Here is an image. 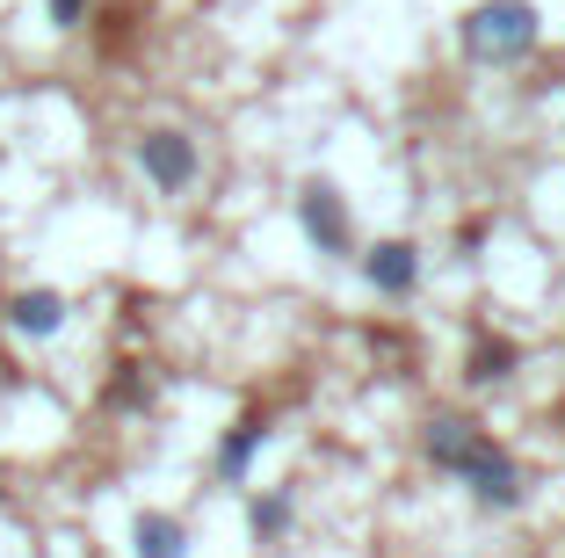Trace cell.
<instances>
[{
	"label": "cell",
	"mask_w": 565,
	"mask_h": 558,
	"mask_svg": "<svg viewBox=\"0 0 565 558\" xmlns=\"http://www.w3.org/2000/svg\"><path fill=\"white\" fill-rule=\"evenodd\" d=\"M536 36H544L536 0H479V8H465V22H457V44H465L471 66H515V59L536 51Z\"/></svg>",
	"instance_id": "obj_1"
},
{
	"label": "cell",
	"mask_w": 565,
	"mask_h": 558,
	"mask_svg": "<svg viewBox=\"0 0 565 558\" xmlns=\"http://www.w3.org/2000/svg\"><path fill=\"white\" fill-rule=\"evenodd\" d=\"M138 175L160 189V197H182L189 181H196V167H203V152H196V138L189 131H174V124H152V131H138Z\"/></svg>",
	"instance_id": "obj_2"
},
{
	"label": "cell",
	"mask_w": 565,
	"mask_h": 558,
	"mask_svg": "<svg viewBox=\"0 0 565 558\" xmlns=\"http://www.w3.org/2000/svg\"><path fill=\"white\" fill-rule=\"evenodd\" d=\"M457 478L471 486V501H479V508H522V464L508 457L493 435H479V450L465 457V472H457Z\"/></svg>",
	"instance_id": "obj_3"
},
{
	"label": "cell",
	"mask_w": 565,
	"mask_h": 558,
	"mask_svg": "<svg viewBox=\"0 0 565 558\" xmlns=\"http://www.w3.org/2000/svg\"><path fill=\"white\" fill-rule=\"evenodd\" d=\"M298 225H305V240H312L319 254H349V246H355L349 203H341L333 181H305V189H298Z\"/></svg>",
	"instance_id": "obj_4"
},
{
	"label": "cell",
	"mask_w": 565,
	"mask_h": 558,
	"mask_svg": "<svg viewBox=\"0 0 565 558\" xmlns=\"http://www.w3.org/2000/svg\"><path fill=\"white\" fill-rule=\"evenodd\" d=\"M66 319H73V305L58 291H15L0 305V327L22 334V341H51V334H66Z\"/></svg>",
	"instance_id": "obj_5"
},
{
	"label": "cell",
	"mask_w": 565,
	"mask_h": 558,
	"mask_svg": "<svg viewBox=\"0 0 565 558\" xmlns=\"http://www.w3.org/2000/svg\"><path fill=\"white\" fill-rule=\"evenodd\" d=\"M363 276H370V291H384V297H414V283H420V246L414 240H377L363 254Z\"/></svg>",
	"instance_id": "obj_6"
},
{
	"label": "cell",
	"mask_w": 565,
	"mask_h": 558,
	"mask_svg": "<svg viewBox=\"0 0 565 558\" xmlns=\"http://www.w3.org/2000/svg\"><path fill=\"white\" fill-rule=\"evenodd\" d=\"M479 435H486V428L471 421V413H435L428 435H420V450H428L435 472H465V457L479 450Z\"/></svg>",
	"instance_id": "obj_7"
},
{
	"label": "cell",
	"mask_w": 565,
	"mask_h": 558,
	"mask_svg": "<svg viewBox=\"0 0 565 558\" xmlns=\"http://www.w3.org/2000/svg\"><path fill=\"white\" fill-rule=\"evenodd\" d=\"M268 413H239L233 428H225V443H217V478H247V464L268 450Z\"/></svg>",
	"instance_id": "obj_8"
},
{
	"label": "cell",
	"mask_w": 565,
	"mask_h": 558,
	"mask_svg": "<svg viewBox=\"0 0 565 558\" xmlns=\"http://www.w3.org/2000/svg\"><path fill=\"white\" fill-rule=\"evenodd\" d=\"M131 551H138V558H189V529L174 523V515L146 508V515L131 523Z\"/></svg>",
	"instance_id": "obj_9"
},
{
	"label": "cell",
	"mask_w": 565,
	"mask_h": 558,
	"mask_svg": "<svg viewBox=\"0 0 565 558\" xmlns=\"http://www.w3.org/2000/svg\"><path fill=\"white\" fill-rule=\"evenodd\" d=\"M515 341H493V334H479V341H471V370H465V378L471 385H508V378H515Z\"/></svg>",
	"instance_id": "obj_10"
},
{
	"label": "cell",
	"mask_w": 565,
	"mask_h": 558,
	"mask_svg": "<svg viewBox=\"0 0 565 558\" xmlns=\"http://www.w3.org/2000/svg\"><path fill=\"white\" fill-rule=\"evenodd\" d=\"M290 515H298V501H290V493H262V501H254L247 508V529H254V544H276L282 529H290Z\"/></svg>",
	"instance_id": "obj_11"
},
{
	"label": "cell",
	"mask_w": 565,
	"mask_h": 558,
	"mask_svg": "<svg viewBox=\"0 0 565 558\" xmlns=\"http://www.w3.org/2000/svg\"><path fill=\"white\" fill-rule=\"evenodd\" d=\"M87 8H95V0H44L51 30H81V22H87Z\"/></svg>",
	"instance_id": "obj_12"
},
{
	"label": "cell",
	"mask_w": 565,
	"mask_h": 558,
	"mask_svg": "<svg viewBox=\"0 0 565 558\" xmlns=\"http://www.w3.org/2000/svg\"><path fill=\"white\" fill-rule=\"evenodd\" d=\"M146 399V385H138V362H124V378L109 385V407H138Z\"/></svg>",
	"instance_id": "obj_13"
},
{
	"label": "cell",
	"mask_w": 565,
	"mask_h": 558,
	"mask_svg": "<svg viewBox=\"0 0 565 558\" xmlns=\"http://www.w3.org/2000/svg\"><path fill=\"white\" fill-rule=\"evenodd\" d=\"M0 501H8V486H0Z\"/></svg>",
	"instance_id": "obj_14"
}]
</instances>
